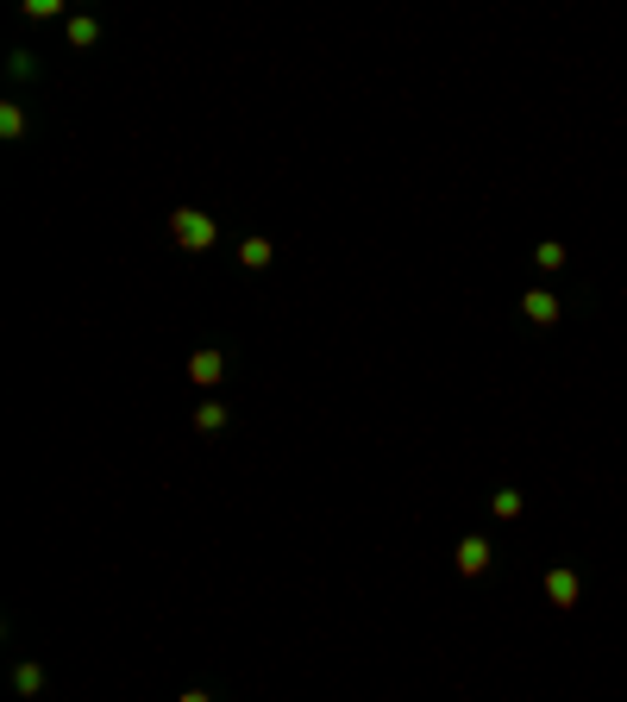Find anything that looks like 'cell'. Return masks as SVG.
<instances>
[{
  "mask_svg": "<svg viewBox=\"0 0 627 702\" xmlns=\"http://www.w3.org/2000/svg\"><path fill=\"white\" fill-rule=\"evenodd\" d=\"M170 239L189 257H201V251H214L220 226H214V214H201V207H176V214H170Z\"/></svg>",
  "mask_w": 627,
  "mask_h": 702,
  "instance_id": "cell-1",
  "label": "cell"
},
{
  "mask_svg": "<svg viewBox=\"0 0 627 702\" xmlns=\"http://www.w3.org/2000/svg\"><path fill=\"white\" fill-rule=\"evenodd\" d=\"M577 596H584V577H577L571 565L546 571V602H552V608H577Z\"/></svg>",
  "mask_w": 627,
  "mask_h": 702,
  "instance_id": "cell-2",
  "label": "cell"
},
{
  "mask_svg": "<svg viewBox=\"0 0 627 702\" xmlns=\"http://www.w3.org/2000/svg\"><path fill=\"white\" fill-rule=\"evenodd\" d=\"M521 314H527L533 326H559L565 308H559V295H552V289H527V295H521Z\"/></svg>",
  "mask_w": 627,
  "mask_h": 702,
  "instance_id": "cell-3",
  "label": "cell"
},
{
  "mask_svg": "<svg viewBox=\"0 0 627 702\" xmlns=\"http://www.w3.org/2000/svg\"><path fill=\"white\" fill-rule=\"evenodd\" d=\"M458 571H464V577H483V571H490V540H483V533H464V540H458Z\"/></svg>",
  "mask_w": 627,
  "mask_h": 702,
  "instance_id": "cell-4",
  "label": "cell"
},
{
  "mask_svg": "<svg viewBox=\"0 0 627 702\" xmlns=\"http://www.w3.org/2000/svg\"><path fill=\"white\" fill-rule=\"evenodd\" d=\"M226 377V358H220V351L214 345H207V351H195V358H189V383H201V389H214Z\"/></svg>",
  "mask_w": 627,
  "mask_h": 702,
  "instance_id": "cell-5",
  "label": "cell"
},
{
  "mask_svg": "<svg viewBox=\"0 0 627 702\" xmlns=\"http://www.w3.org/2000/svg\"><path fill=\"white\" fill-rule=\"evenodd\" d=\"M63 38L76 44V51H95V44H101V26H95L88 13H76V19H63Z\"/></svg>",
  "mask_w": 627,
  "mask_h": 702,
  "instance_id": "cell-6",
  "label": "cell"
},
{
  "mask_svg": "<svg viewBox=\"0 0 627 702\" xmlns=\"http://www.w3.org/2000/svg\"><path fill=\"white\" fill-rule=\"evenodd\" d=\"M270 257H276V245L258 239V232H251V239H239V264H245V270H270Z\"/></svg>",
  "mask_w": 627,
  "mask_h": 702,
  "instance_id": "cell-7",
  "label": "cell"
},
{
  "mask_svg": "<svg viewBox=\"0 0 627 702\" xmlns=\"http://www.w3.org/2000/svg\"><path fill=\"white\" fill-rule=\"evenodd\" d=\"M490 508H496V521H521V489H496V496H490Z\"/></svg>",
  "mask_w": 627,
  "mask_h": 702,
  "instance_id": "cell-8",
  "label": "cell"
},
{
  "mask_svg": "<svg viewBox=\"0 0 627 702\" xmlns=\"http://www.w3.org/2000/svg\"><path fill=\"white\" fill-rule=\"evenodd\" d=\"M533 264H540V270H565V245L559 239H540V245H533Z\"/></svg>",
  "mask_w": 627,
  "mask_h": 702,
  "instance_id": "cell-9",
  "label": "cell"
},
{
  "mask_svg": "<svg viewBox=\"0 0 627 702\" xmlns=\"http://www.w3.org/2000/svg\"><path fill=\"white\" fill-rule=\"evenodd\" d=\"M13 690H19V696H38V690H44V665H19V671H13Z\"/></svg>",
  "mask_w": 627,
  "mask_h": 702,
  "instance_id": "cell-10",
  "label": "cell"
},
{
  "mask_svg": "<svg viewBox=\"0 0 627 702\" xmlns=\"http://www.w3.org/2000/svg\"><path fill=\"white\" fill-rule=\"evenodd\" d=\"M0 138H26V107H0Z\"/></svg>",
  "mask_w": 627,
  "mask_h": 702,
  "instance_id": "cell-11",
  "label": "cell"
},
{
  "mask_svg": "<svg viewBox=\"0 0 627 702\" xmlns=\"http://www.w3.org/2000/svg\"><path fill=\"white\" fill-rule=\"evenodd\" d=\"M195 427H201V433H220V427H226V408H220V402H201V408H195Z\"/></svg>",
  "mask_w": 627,
  "mask_h": 702,
  "instance_id": "cell-12",
  "label": "cell"
},
{
  "mask_svg": "<svg viewBox=\"0 0 627 702\" xmlns=\"http://www.w3.org/2000/svg\"><path fill=\"white\" fill-rule=\"evenodd\" d=\"M7 69H13V82H32V76H38V63H32V57H26V51H19V57H13V63H7Z\"/></svg>",
  "mask_w": 627,
  "mask_h": 702,
  "instance_id": "cell-13",
  "label": "cell"
},
{
  "mask_svg": "<svg viewBox=\"0 0 627 702\" xmlns=\"http://www.w3.org/2000/svg\"><path fill=\"white\" fill-rule=\"evenodd\" d=\"M63 7H57V0H26V19H57Z\"/></svg>",
  "mask_w": 627,
  "mask_h": 702,
  "instance_id": "cell-14",
  "label": "cell"
},
{
  "mask_svg": "<svg viewBox=\"0 0 627 702\" xmlns=\"http://www.w3.org/2000/svg\"><path fill=\"white\" fill-rule=\"evenodd\" d=\"M176 702H214V696H207V690H182Z\"/></svg>",
  "mask_w": 627,
  "mask_h": 702,
  "instance_id": "cell-15",
  "label": "cell"
}]
</instances>
